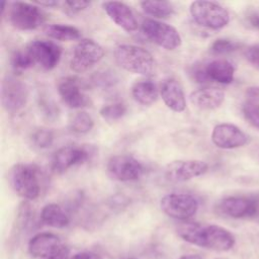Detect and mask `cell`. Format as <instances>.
Here are the masks:
<instances>
[{
  "label": "cell",
  "instance_id": "obj_1",
  "mask_svg": "<svg viewBox=\"0 0 259 259\" xmlns=\"http://www.w3.org/2000/svg\"><path fill=\"white\" fill-rule=\"evenodd\" d=\"M184 241L214 251H228L235 244V237L227 229L200 223H184L177 228Z\"/></svg>",
  "mask_w": 259,
  "mask_h": 259
},
{
  "label": "cell",
  "instance_id": "obj_2",
  "mask_svg": "<svg viewBox=\"0 0 259 259\" xmlns=\"http://www.w3.org/2000/svg\"><path fill=\"white\" fill-rule=\"evenodd\" d=\"M116 63L124 70L143 75L153 76L156 72V61L152 54L135 45H120L114 51Z\"/></svg>",
  "mask_w": 259,
  "mask_h": 259
},
{
  "label": "cell",
  "instance_id": "obj_3",
  "mask_svg": "<svg viewBox=\"0 0 259 259\" xmlns=\"http://www.w3.org/2000/svg\"><path fill=\"white\" fill-rule=\"evenodd\" d=\"M9 182L14 192L26 200H33L39 195L40 183L35 165L15 164L10 169Z\"/></svg>",
  "mask_w": 259,
  "mask_h": 259
},
{
  "label": "cell",
  "instance_id": "obj_4",
  "mask_svg": "<svg viewBox=\"0 0 259 259\" xmlns=\"http://www.w3.org/2000/svg\"><path fill=\"white\" fill-rule=\"evenodd\" d=\"M189 11L193 20L206 28L221 29L230 21L228 10L217 2L194 1L190 4Z\"/></svg>",
  "mask_w": 259,
  "mask_h": 259
},
{
  "label": "cell",
  "instance_id": "obj_5",
  "mask_svg": "<svg viewBox=\"0 0 259 259\" xmlns=\"http://www.w3.org/2000/svg\"><path fill=\"white\" fill-rule=\"evenodd\" d=\"M8 15L10 23L19 30L35 29L46 20V14L39 7L21 1L10 4Z\"/></svg>",
  "mask_w": 259,
  "mask_h": 259
},
{
  "label": "cell",
  "instance_id": "obj_6",
  "mask_svg": "<svg viewBox=\"0 0 259 259\" xmlns=\"http://www.w3.org/2000/svg\"><path fill=\"white\" fill-rule=\"evenodd\" d=\"M142 30L150 40L165 50H175L182 42L181 35L175 27L155 19H144Z\"/></svg>",
  "mask_w": 259,
  "mask_h": 259
},
{
  "label": "cell",
  "instance_id": "obj_7",
  "mask_svg": "<svg viewBox=\"0 0 259 259\" xmlns=\"http://www.w3.org/2000/svg\"><path fill=\"white\" fill-rule=\"evenodd\" d=\"M102 47L91 38L81 39L75 47L70 62L71 69L76 73H84L90 70L103 57Z\"/></svg>",
  "mask_w": 259,
  "mask_h": 259
},
{
  "label": "cell",
  "instance_id": "obj_8",
  "mask_svg": "<svg viewBox=\"0 0 259 259\" xmlns=\"http://www.w3.org/2000/svg\"><path fill=\"white\" fill-rule=\"evenodd\" d=\"M198 205V200L187 193H169L160 201L161 209L168 217L176 220H187L193 217Z\"/></svg>",
  "mask_w": 259,
  "mask_h": 259
},
{
  "label": "cell",
  "instance_id": "obj_9",
  "mask_svg": "<svg viewBox=\"0 0 259 259\" xmlns=\"http://www.w3.org/2000/svg\"><path fill=\"white\" fill-rule=\"evenodd\" d=\"M220 210L234 219L259 217V193L225 197L219 204Z\"/></svg>",
  "mask_w": 259,
  "mask_h": 259
},
{
  "label": "cell",
  "instance_id": "obj_10",
  "mask_svg": "<svg viewBox=\"0 0 259 259\" xmlns=\"http://www.w3.org/2000/svg\"><path fill=\"white\" fill-rule=\"evenodd\" d=\"M28 89L20 80L7 76L2 81L1 103L3 108L10 113L21 110L27 103Z\"/></svg>",
  "mask_w": 259,
  "mask_h": 259
},
{
  "label": "cell",
  "instance_id": "obj_11",
  "mask_svg": "<svg viewBox=\"0 0 259 259\" xmlns=\"http://www.w3.org/2000/svg\"><path fill=\"white\" fill-rule=\"evenodd\" d=\"M108 175L117 181H136L144 174L143 164L130 155H116L107 163Z\"/></svg>",
  "mask_w": 259,
  "mask_h": 259
},
{
  "label": "cell",
  "instance_id": "obj_12",
  "mask_svg": "<svg viewBox=\"0 0 259 259\" xmlns=\"http://www.w3.org/2000/svg\"><path fill=\"white\" fill-rule=\"evenodd\" d=\"M207 169L208 165L201 160H176L166 166L164 176L170 182L179 183L200 176Z\"/></svg>",
  "mask_w": 259,
  "mask_h": 259
},
{
  "label": "cell",
  "instance_id": "obj_13",
  "mask_svg": "<svg viewBox=\"0 0 259 259\" xmlns=\"http://www.w3.org/2000/svg\"><path fill=\"white\" fill-rule=\"evenodd\" d=\"M26 52L32 58L34 63L49 71L53 70L59 64L62 56V49L60 46L44 39H34L30 41L26 48Z\"/></svg>",
  "mask_w": 259,
  "mask_h": 259
},
{
  "label": "cell",
  "instance_id": "obj_14",
  "mask_svg": "<svg viewBox=\"0 0 259 259\" xmlns=\"http://www.w3.org/2000/svg\"><path fill=\"white\" fill-rule=\"evenodd\" d=\"M90 155V149L84 146L70 145L62 147L53 156L52 169L56 173H63L75 165L84 163Z\"/></svg>",
  "mask_w": 259,
  "mask_h": 259
},
{
  "label": "cell",
  "instance_id": "obj_15",
  "mask_svg": "<svg viewBox=\"0 0 259 259\" xmlns=\"http://www.w3.org/2000/svg\"><path fill=\"white\" fill-rule=\"evenodd\" d=\"M211 141L218 148L229 150L246 145L248 142V137L235 124L220 123L217 124L212 130Z\"/></svg>",
  "mask_w": 259,
  "mask_h": 259
},
{
  "label": "cell",
  "instance_id": "obj_16",
  "mask_svg": "<svg viewBox=\"0 0 259 259\" xmlns=\"http://www.w3.org/2000/svg\"><path fill=\"white\" fill-rule=\"evenodd\" d=\"M58 91L63 101L74 109L89 106L90 98L82 91L80 82L75 77H66L58 82Z\"/></svg>",
  "mask_w": 259,
  "mask_h": 259
},
{
  "label": "cell",
  "instance_id": "obj_17",
  "mask_svg": "<svg viewBox=\"0 0 259 259\" xmlns=\"http://www.w3.org/2000/svg\"><path fill=\"white\" fill-rule=\"evenodd\" d=\"M102 7L108 17L125 31L132 32L138 28L136 16L126 4L119 1H106L102 3Z\"/></svg>",
  "mask_w": 259,
  "mask_h": 259
},
{
  "label": "cell",
  "instance_id": "obj_18",
  "mask_svg": "<svg viewBox=\"0 0 259 259\" xmlns=\"http://www.w3.org/2000/svg\"><path fill=\"white\" fill-rule=\"evenodd\" d=\"M160 94L164 103L171 110L182 112L186 108V99L183 89L175 79H165L161 85Z\"/></svg>",
  "mask_w": 259,
  "mask_h": 259
},
{
  "label": "cell",
  "instance_id": "obj_19",
  "mask_svg": "<svg viewBox=\"0 0 259 259\" xmlns=\"http://www.w3.org/2000/svg\"><path fill=\"white\" fill-rule=\"evenodd\" d=\"M59 237L52 233H39L33 236L28 243L30 255L37 258H46L62 247Z\"/></svg>",
  "mask_w": 259,
  "mask_h": 259
},
{
  "label": "cell",
  "instance_id": "obj_20",
  "mask_svg": "<svg viewBox=\"0 0 259 259\" xmlns=\"http://www.w3.org/2000/svg\"><path fill=\"white\" fill-rule=\"evenodd\" d=\"M189 99L199 109L212 110L222 105L225 100V93L215 87H204L191 92Z\"/></svg>",
  "mask_w": 259,
  "mask_h": 259
},
{
  "label": "cell",
  "instance_id": "obj_21",
  "mask_svg": "<svg viewBox=\"0 0 259 259\" xmlns=\"http://www.w3.org/2000/svg\"><path fill=\"white\" fill-rule=\"evenodd\" d=\"M205 74L208 81H214L221 84H230L234 80L235 68L225 59H217L204 65Z\"/></svg>",
  "mask_w": 259,
  "mask_h": 259
},
{
  "label": "cell",
  "instance_id": "obj_22",
  "mask_svg": "<svg viewBox=\"0 0 259 259\" xmlns=\"http://www.w3.org/2000/svg\"><path fill=\"white\" fill-rule=\"evenodd\" d=\"M40 220L47 226L59 229L67 227L70 223L67 212L57 203L45 205L40 211Z\"/></svg>",
  "mask_w": 259,
  "mask_h": 259
},
{
  "label": "cell",
  "instance_id": "obj_23",
  "mask_svg": "<svg viewBox=\"0 0 259 259\" xmlns=\"http://www.w3.org/2000/svg\"><path fill=\"white\" fill-rule=\"evenodd\" d=\"M132 95L137 102L150 105L157 100L158 89L151 80H139L132 87Z\"/></svg>",
  "mask_w": 259,
  "mask_h": 259
},
{
  "label": "cell",
  "instance_id": "obj_24",
  "mask_svg": "<svg viewBox=\"0 0 259 259\" xmlns=\"http://www.w3.org/2000/svg\"><path fill=\"white\" fill-rule=\"evenodd\" d=\"M48 36L62 41H70L79 39L81 33L78 28L67 24H50L45 27Z\"/></svg>",
  "mask_w": 259,
  "mask_h": 259
},
{
  "label": "cell",
  "instance_id": "obj_25",
  "mask_svg": "<svg viewBox=\"0 0 259 259\" xmlns=\"http://www.w3.org/2000/svg\"><path fill=\"white\" fill-rule=\"evenodd\" d=\"M141 7L145 13L157 18H166L174 13V6L169 1H143Z\"/></svg>",
  "mask_w": 259,
  "mask_h": 259
},
{
  "label": "cell",
  "instance_id": "obj_26",
  "mask_svg": "<svg viewBox=\"0 0 259 259\" xmlns=\"http://www.w3.org/2000/svg\"><path fill=\"white\" fill-rule=\"evenodd\" d=\"M94 120L86 111H78L71 116L69 127L72 132L77 134H87L92 130Z\"/></svg>",
  "mask_w": 259,
  "mask_h": 259
},
{
  "label": "cell",
  "instance_id": "obj_27",
  "mask_svg": "<svg viewBox=\"0 0 259 259\" xmlns=\"http://www.w3.org/2000/svg\"><path fill=\"white\" fill-rule=\"evenodd\" d=\"M30 142L37 149H47L54 142V133L45 127L36 128L30 135Z\"/></svg>",
  "mask_w": 259,
  "mask_h": 259
},
{
  "label": "cell",
  "instance_id": "obj_28",
  "mask_svg": "<svg viewBox=\"0 0 259 259\" xmlns=\"http://www.w3.org/2000/svg\"><path fill=\"white\" fill-rule=\"evenodd\" d=\"M126 112V106L121 102L104 105L100 109V115L108 121H114L121 118Z\"/></svg>",
  "mask_w": 259,
  "mask_h": 259
},
{
  "label": "cell",
  "instance_id": "obj_29",
  "mask_svg": "<svg viewBox=\"0 0 259 259\" xmlns=\"http://www.w3.org/2000/svg\"><path fill=\"white\" fill-rule=\"evenodd\" d=\"M34 64L32 58L29 56V54L26 52L22 51H17L15 52L12 57H11V66L15 72H22L30 67H32Z\"/></svg>",
  "mask_w": 259,
  "mask_h": 259
},
{
  "label": "cell",
  "instance_id": "obj_30",
  "mask_svg": "<svg viewBox=\"0 0 259 259\" xmlns=\"http://www.w3.org/2000/svg\"><path fill=\"white\" fill-rule=\"evenodd\" d=\"M117 81H118V78L116 77L114 72H111V71L96 72L92 76L93 84L103 89H107L114 86L117 83Z\"/></svg>",
  "mask_w": 259,
  "mask_h": 259
},
{
  "label": "cell",
  "instance_id": "obj_31",
  "mask_svg": "<svg viewBox=\"0 0 259 259\" xmlns=\"http://www.w3.org/2000/svg\"><path fill=\"white\" fill-rule=\"evenodd\" d=\"M240 48V44L228 38H217L210 46V52L214 55H225Z\"/></svg>",
  "mask_w": 259,
  "mask_h": 259
},
{
  "label": "cell",
  "instance_id": "obj_32",
  "mask_svg": "<svg viewBox=\"0 0 259 259\" xmlns=\"http://www.w3.org/2000/svg\"><path fill=\"white\" fill-rule=\"evenodd\" d=\"M242 111L246 120L259 130V103L246 100L242 106Z\"/></svg>",
  "mask_w": 259,
  "mask_h": 259
},
{
  "label": "cell",
  "instance_id": "obj_33",
  "mask_svg": "<svg viewBox=\"0 0 259 259\" xmlns=\"http://www.w3.org/2000/svg\"><path fill=\"white\" fill-rule=\"evenodd\" d=\"M245 57L250 64L259 69V44L248 47L245 51Z\"/></svg>",
  "mask_w": 259,
  "mask_h": 259
},
{
  "label": "cell",
  "instance_id": "obj_34",
  "mask_svg": "<svg viewBox=\"0 0 259 259\" xmlns=\"http://www.w3.org/2000/svg\"><path fill=\"white\" fill-rule=\"evenodd\" d=\"M190 75L192 77V79L195 81V82H198V83H204V82H207L208 81V78L205 74V70H204V66L202 65H198V64H195L192 66L191 70H190Z\"/></svg>",
  "mask_w": 259,
  "mask_h": 259
},
{
  "label": "cell",
  "instance_id": "obj_35",
  "mask_svg": "<svg viewBox=\"0 0 259 259\" xmlns=\"http://www.w3.org/2000/svg\"><path fill=\"white\" fill-rule=\"evenodd\" d=\"M39 106L48 118H55L58 115V107L53 101L45 99L39 102Z\"/></svg>",
  "mask_w": 259,
  "mask_h": 259
},
{
  "label": "cell",
  "instance_id": "obj_36",
  "mask_svg": "<svg viewBox=\"0 0 259 259\" xmlns=\"http://www.w3.org/2000/svg\"><path fill=\"white\" fill-rule=\"evenodd\" d=\"M91 4L90 1H65V5H67L68 9H70L72 12H79L81 10L86 9Z\"/></svg>",
  "mask_w": 259,
  "mask_h": 259
},
{
  "label": "cell",
  "instance_id": "obj_37",
  "mask_svg": "<svg viewBox=\"0 0 259 259\" xmlns=\"http://www.w3.org/2000/svg\"><path fill=\"white\" fill-rule=\"evenodd\" d=\"M69 253H70V250L68 247L66 246H62L59 250H57L55 253L51 254L50 256L46 257V258H42V259H70L69 258Z\"/></svg>",
  "mask_w": 259,
  "mask_h": 259
},
{
  "label": "cell",
  "instance_id": "obj_38",
  "mask_svg": "<svg viewBox=\"0 0 259 259\" xmlns=\"http://www.w3.org/2000/svg\"><path fill=\"white\" fill-rule=\"evenodd\" d=\"M246 100L259 103V87H249L246 90Z\"/></svg>",
  "mask_w": 259,
  "mask_h": 259
},
{
  "label": "cell",
  "instance_id": "obj_39",
  "mask_svg": "<svg viewBox=\"0 0 259 259\" xmlns=\"http://www.w3.org/2000/svg\"><path fill=\"white\" fill-rule=\"evenodd\" d=\"M70 259H102L98 254L92 253V252H81L78 254H75Z\"/></svg>",
  "mask_w": 259,
  "mask_h": 259
},
{
  "label": "cell",
  "instance_id": "obj_40",
  "mask_svg": "<svg viewBox=\"0 0 259 259\" xmlns=\"http://www.w3.org/2000/svg\"><path fill=\"white\" fill-rule=\"evenodd\" d=\"M247 18H248V22L250 23V25L259 30V13L252 12L247 16Z\"/></svg>",
  "mask_w": 259,
  "mask_h": 259
},
{
  "label": "cell",
  "instance_id": "obj_41",
  "mask_svg": "<svg viewBox=\"0 0 259 259\" xmlns=\"http://www.w3.org/2000/svg\"><path fill=\"white\" fill-rule=\"evenodd\" d=\"M38 5L40 6H48V7H52V6H56L58 5V1H46V2H36Z\"/></svg>",
  "mask_w": 259,
  "mask_h": 259
},
{
  "label": "cell",
  "instance_id": "obj_42",
  "mask_svg": "<svg viewBox=\"0 0 259 259\" xmlns=\"http://www.w3.org/2000/svg\"><path fill=\"white\" fill-rule=\"evenodd\" d=\"M178 259H202L199 255L197 254H189V255H184V256H181L180 258Z\"/></svg>",
  "mask_w": 259,
  "mask_h": 259
},
{
  "label": "cell",
  "instance_id": "obj_43",
  "mask_svg": "<svg viewBox=\"0 0 259 259\" xmlns=\"http://www.w3.org/2000/svg\"><path fill=\"white\" fill-rule=\"evenodd\" d=\"M127 259H133V258H127Z\"/></svg>",
  "mask_w": 259,
  "mask_h": 259
}]
</instances>
